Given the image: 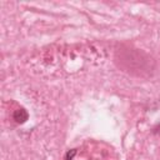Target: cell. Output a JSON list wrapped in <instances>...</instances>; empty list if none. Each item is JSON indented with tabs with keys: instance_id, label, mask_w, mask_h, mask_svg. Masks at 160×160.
I'll list each match as a JSON object with an SVG mask.
<instances>
[{
	"instance_id": "6da1fadb",
	"label": "cell",
	"mask_w": 160,
	"mask_h": 160,
	"mask_svg": "<svg viewBox=\"0 0 160 160\" xmlns=\"http://www.w3.org/2000/svg\"><path fill=\"white\" fill-rule=\"evenodd\" d=\"M28 118H29V115H28L26 110H24V109H19V110H16L15 113H14V119H15L18 123H20V124L25 123L28 120Z\"/></svg>"
},
{
	"instance_id": "7a4b0ae2",
	"label": "cell",
	"mask_w": 160,
	"mask_h": 160,
	"mask_svg": "<svg viewBox=\"0 0 160 160\" xmlns=\"http://www.w3.org/2000/svg\"><path fill=\"white\" fill-rule=\"evenodd\" d=\"M76 154V150H70V151H69L68 153V154H66V160H73V156Z\"/></svg>"
}]
</instances>
